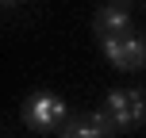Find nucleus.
Listing matches in <instances>:
<instances>
[{
	"label": "nucleus",
	"mask_w": 146,
	"mask_h": 138,
	"mask_svg": "<svg viewBox=\"0 0 146 138\" xmlns=\"http://www.w3.org/2000/svg\"><path fill=\"white\" fill-rule=\"evenodd\" d=\"M19 119H23V127H27V131H38V134H62L73 115H69V104L62 100V96H54V92H35V96H27V100H23Z\"/></svg>",
	"instance_id": "obj_1"
},
{
	"label": "nucleus",
	"mask_w": 146,
	"mask_h": 138,
	"mask_svg": "<svg viewBox=\"0 0 146 138\" xmlns=\"http://www.w3.org/2000/svg\"><path fill=\"white\" fill-rule=\"evenodd\" d=\"M100 111L111 119L115 131H135L146 123V92L142 88H111Z\"/></svg>",
	"instance_id": "obj_2"
},
{
	"label": "nucleus",
	"mask_w": 146,
	"mask_h": 138,
	"mask_svg": "<svg viewBox=\"0 0 146 138\" xmlns=\"http://www.w3.org/2000/svg\"><path fill=\"white\" fill-rule=\"evenodd\" d=\"M104 58L111 61L119 73H135L146 65V38L142 35H123V38H108V42H100Z\"/></svg>",
	"instance_id": "obj_3"
},
{
	"label": "nucleus",
	"mask_w": 146,
	"mask_h": 138,
	"mask_svg": "<svg viewBox=\"0 0 146 138\" xmlns=\"http://www.w3.org/2000/svg\"><path fill=\"white\" fill-rule=\"evenodd\" d=\"M131 27H135V19H131V8L127 4H104V8H96V15H92V31H96L100 42L135 35Z\"/></svg>",
	"instance_id": "obj_4"
},
{
	"label": "nucleus",
	"mask_w": 146,
	"mask_h": 138,
	"mask_svg": "<svg viewBox=\"0 0 146 138\" xmlns=\"http://www.w3.org/2000/svg\"><path fill=\"white\" fill-rule=\"evenodd\" d=\"M119 131L111 127V119L104 115V111H81V115H73L66 123V131L58 138H115Z\"/></svg>",
	"instance_id": "obj_5"
}]
</instances>
